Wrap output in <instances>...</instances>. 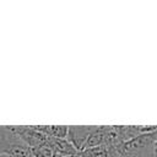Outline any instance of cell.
<instances>
[{"instance_id":"2","label":"cell","mask_w":157,"mask_h":157,"mask_svg":"<svg viewBox=\"0 0 157 157\" xmlns=\"http://www.w3.org/2000/svg\"><path fill=\"white\" fill-rule=\"evenodd\" d=\"M0 155L9 157H34L32 148L11 130L10 126H0Z\"/></svg>"},{"instance_id":"1","label":"cell","mask_w":157,"mask_h":157,"mask_svg":"<svg viewBox=\"0 0 157 157\" xmlns=\"http://www.w3.org/2000/svg\"><path fill=\"white\" fill-rule=\"evenodd\" d=\"M156 130L136 136L119 146V157H156Z\"/></svg>"},{"instance_id":"3","label":"cell","mask_w":157,"mask_h":157,"mask_svg":"<svg viewBox=\"0 0 157 157\" xmlns=\"http://www.w3.org/2000/svg\"><path fill=\"white\" fill-rule=\"evenodd\" d=\"M13 132H16L32 150L45 146L49 141V137L38 131L34 125H11L10 126Z\"/></svg>"},{"instance_id":"4","label":"cell","mask_w":157,"mask_h":157,"mask_svg":"<svg viewBox=\"0 0 157 157\" xmlns=\"http://www.w3.org/2000/svg\"><path fill=\"white\" fill-rule=\"evenodd\" d=\"M97 125L87 126V125H80V126H67V135L66 140L80 152L82 150V146L87 141L88 136L94 131Z\"/></svg>"},{"instance_id":"5","label":"cell","mask_w":157,"mask_h":157,"mask_svg":"<svg viewBox=\"0 0 157 157\" xmlns=\"http://www.w3.org/2000/svg\"><path fill=\"white\" fill-rule=\"evenodd\" d=\"M120 145H103L80 151V157H119Z\"/></svg>"},{"instance_id":"6","label":"cell","mask_w":157,"mask_h":157,"mask_svg":"<svg viewBox=\"0 0 157 157\" xmlns=\"http://www.w3.org/2000/svg\"><path fill=\"white\" fill-rule=\"evenodd\" d=\"M34 128L45 136L53 139H66L67 135L66 125H34Z\"/></svg>"},{"instance_id":"7","label":"cell","mask_w":157,"mask_h":157,"mask_svg":"<svg viewBox=\"0 0 157 157\" xmlns=\"http://www.w3.org/2000/svg\"><path fill=\"white\" fill-rule=\"evenodd\" d=\"M0 157H9V156H5V155H0Z\"/></svg>"}]
</instances>
